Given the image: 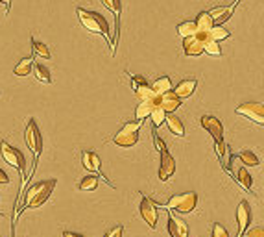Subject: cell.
I'll use <instances>...</instances> for the list:
<instances>
[{
	"instance_id": "cell-21",
	"label": "cell",
	"mask_w": 264,
	"mask_h": 237,
	"mask_svg": "<svg viewBox=\"0 0 264 237\" xmlns=\"http://www.w3.org/2000/svg\"><path fill=\"white\" fill-rule=\"evenodd\" d=\"M165 122L168 124V130L176 135V137H183L185 135V126L183 122H181V119L176 115H167V119H165Z\"/></svg>"
},
{
	"instance_id": "cell-19",
	"label": "cell",
	"mask_w": 264,
	"mask_h": 237,
	"mask_svg": "<svg viewBox=\"0 0 264 237\" xmlns=\"http://www.w3.org/2000/svg\"><path fill=\"white\" fill-rule=\"evenodd\" d=\"M214 148H216V154H218L220 162H222V167H224L227 173H231V148L225 145L224 141L216 143Z\"/></svg>"
},
{
	"instance_id": "cell-9",
	"label": "cell",
	"mask_w": 264,
	"mask_h": 237,
	"mask_svg": "<svg viewBox=\"0 0 264 237\" xmlns=\"http://www.w3.org/2000/svg\"><path fill=\"white\" fill-rule=\"evenodd\" d=\"M236 115H242L249 119L251 122H257L258 126H262L264 124V108L262 104H258V102H247V104H242L236 108Z\"/></svg>"
},
{
	"instance_id": "cell-35",
	"label": "cell",
	"mask_w": 264,
	"mask_h": 237,
	"mask_svg": "<svg viewBox=\"0 0 264 237\" xmlns=\"http://www.w3.org/2000/svg\"><path fill=\"white\" fill-rule=\"evenodd\" d=\"M242 237H264V228L262 226H253L251 230L244 231Z\"/></svg>"
},
{
	"instance_id": "cell-12",
	"label": "cell",
	"mask_w": 264,
	"mask_h": 237,
	"mask_svg": "<svg viewBox=\"0 0 264 237\" xmlns=\"http://www.w3.org/2000/svg\"><path fill=\"white\" fill-rule=\"evenodd\" d=\"M236 222H238V231H236V237H242L244 231L247 230V226L251 222V208L246 200H242L236 208Z\"/></svg>"
},
{
	"instance_id": "cell-30",
	"label": "cell",
	"mask_w": 264,
	"mask_h": 237,
	"mask_svg": "<svg viewBox=\"0 0 264 237\" xmlns=\"http://www.w3.org/2000/svg\"><path fill=\"white\" fill-rule=\"evenodd\" d=\"M135 97L139 99V102H146V100L155 99L157 95L152 91V87L150 86H143V87H139V89H135Z\"/></svg>"
},
{
	"instance_id": "cell-38",
	"label": "cell",
	"mask_w": 264,
	"mask_h": 237,
	"mask_svg": "<svg viewBox=\"0 0 264 237\" xmlns=\"http://www.w3.org/2000/svg\"><path fill=\"white\" fill-rule=\"evenodd\" d=\"M122 233H124V226H116V228H113V230H109L107 233L103 237H122Z\"/></svg>"
},
{
	"instance_id": "cell-25",
	"label": "cell",
	"mask_w": 264,
	"mask_h": 237,
	"mask_svg": "<svg viewBox=\"0 0 264 237\" xmlns=\"http://www.w3.org/2000/svg\"><path fill=\"white\" fill-rule=\"evenodd\" d=\"M236 182L246 189V191H249L251 193V187H253V180H251V176L247 174V171L244 167H240L238 171H236Z\"/></svg>"
},
{
	"instance_id": "cell-11",
	"label": "cell",
	"mask_w": 264,
	"mask_h": 237,
	"mask_svg": "<svg viewBox=\"0 0 264 237\" xmlns=\"http://www.w3.org/2000/svg\"><path fill=\"white\" fill-rule=\"evenodd\" d=\"M139 209H141V217L146 220V224L155 230V226H157V206H155L154 200H150L148 197L141 195V206H139Z\"/></svg>"
},
{
	"instance_id": "cell-10",
	"label": "cell",
	"mask_w": 264,
	"mask_h": 237,
	"mask_svg": "<svg viewBox=\"0 0 264 237\" xmlns=\"http://www.w3.org/2000/svg\"><path fill=\"white\" fill-rule=\"evenodd\" d=\"M209 39V34H194L183 39L185 56H201L203 54V43Z\"/></svg>"
},
{
	"instance_id": "cell-36",
	"label": "cell",
	"mask_w": 264,
	"mask_h": 237,
	"mask_svg": "<svg viewBox=\"0 0 264 237\" xmlns=\"http://www.w3.org/2000/svg\"><path fill=\"white\" fill-rule=\"evenodd\" d=\"M213 237H229V233H227V230H225L222 224L214 222L213 224Z\"/></svg>"
},
{
	"instance_id": "cell-34",
	"label": "cell",
	"mask_w": 264,
	"mask_h": 237,
	"mask_svg": "<svg viewBox=\"0 0 264 237\" xmlns=\"http://www.w3.org/2000/svg\"><path fill=\"white\" fill-rule=\"evenodd\" d=\"M102 4L107 8L116 19H118V15H120V8H122L120 0H102Z\"/></svg>"
},
{
	"instance_id": "cell-3",
	"label": "cell",
	"mask_w": 264,
	"mask_h": 237,
	"mask_svg": "<svg viewBox=\"0 0 264 237\" xmlns=\"http://www.w3.org/2000/svg\"><path fill=\"white\" fill-rule=\"evenodd\" d=\"M155 206H163V208L170 209V211L187 215V213H192L196 209V206H198V195H196L194 191H187V193H181V195H174L168 202L155 204Z\"/></svg>"
},
{
	"instance_id": "cell-6",
	"label": "cell",
	"mask_w": 264,
	"mask_h": 237,
	"mask_svg": "<svg viewBox=\"0 0 264 237\" xmlns=\"http://www.w3.org/2000/svg\"><path fill=\"white\" fill-rule=\"evenodd\" d=\"M143 126V122H127L113 135V143L124 148L135 146L139 143V130Z\"/></svg>"
},
{
	"instance_id": "cell-5",
	"label": "cell",
	"mask_w": 264,
	"mask_h": 237,
	"mask_svg": "<svg viewBox=\"0 0 264 237\" xmlns=\"http://www.w3.org/2000/svg\"><path fill=\"white\" fill-rule=\"evenodd\" d=\"M154 143L157 146V150L161 154V167H159V180L161 182H168V178L176 173V162H174V157L170 156V152L167 150V146H165V141H163L157 133L154 132Z\"/></svg>"
},
{
	"instance_id": "cell-22",
	"label": "cell",
	"mask_w": 264,
	"mask_h": 237,
	"mask_svg": "<svg viewBox=\"0 0 264 237\" xmlns=\"http://www.w3.org/2000/svg\"><path fill=\"white\" fill-rule=\"evenodd\" d=\"M152 91L157 95V97H161L165 93L172 91V80L168 78V76H161V78H157L154 82V86H152Z\"/></svg>"
},
{
	"instance_id": "cell-7",
	"label": "cell",
	"mask_w": 264,
	"mask_h": 237,
	"mask_svg": "<svg viewBox=\"0 0 264 237\" xmlns=\"http://www.w3.org/2000/svg\"><path fill=\"white\" fill-rule=\"evenodd\" d=\"M24 141L32 152H34V160L41 156L43 152V137H41V132H39V126L35 119H30L28 124H26V130H24Z\"/></svg>"
},
{
	"instance_id": "cell-15",
	"label": "cell",
	"mask_w": 264,
	"mask_h": 237,
	"mask_svg": "<svg viewBox=\"0 0 264 237\" xmlns=\"http://www.w3.org/2000/svg\"><path fill=\"white\" fill-rule=\"evenodd\" d=\"M168 233L172 237H189V226L181 219H178L174 213H168Z\"/></svg>"
},
{
	"instance_id": "cell-29",
	"label": "cell",
	"mask_w": 264,
	"mask_h": 237,
	"mask_svg": "<svg viewBox=\"0 0 264 237\" xmlns=\"http://www.w3.org/2000/svg\"><path fill=\"white\" fill-rule=\"evenodd\" d=\"M236 157L240 160L242 165H244V167H257V165H258V157L255 156L253 152H249V150L240 152V154H238V156H236Z\"/></svg>"
},
{
	"instance_id": "cell-41",
	"label": "cell",
	"mask_w": 264,
	"mask_h": 237,
	"mask_svg": "<svg viewBox=\"0 0 264 237\" xmlns=\"http://www.w3.org/2000/svg\"><path fill=\"white\" fill-rule=\"evenodd\" d=\"M0 2H2V4H4L6 8H10V2H12V0H0Z\"/></svg>"
},
{
	"instance_id": "cell-26",
	"label": "cell",
	"mask_w": 264,
	"mask_h": 237,
	"mask_svg": "<svg viewBox=\"0 0 264 237\" xmlns=\"http://www.w3.org/2000/svg\"><path fill=\"white\" fill-rule=\"evenodd\" d=\"M229 35H231V34L224 28V26H216V24H214L213 28L209 30V39H213L214 43H220V41L227 39Z\"/></svg>"
},
{
	"instance_id": "cell-20",
	"label": "cell",
	"mask_w": 264,
	"mask_h": 237,
	"mask_svg": "<svg viewBox=\"0 0 264 237\" xmlns=\"http://www.w3.org/2000/svg\"><path fill=\"white\" fill-rule=\"evenodd\" d=\"M194 24H196V34H209V30L214 26L213 19L209 17V13L207 12H201L200 15H198V19H196Z\"/></svg>"
},
{
	"instance_id": "cell-23",
	"label": "cell",
	"mask_w": 264,
	"mask_h": 237,
	"mask_svg": "<svg viewBox=\"0 0 264 237\" xmlns=\"http://www.w3.org/2000/svg\"><path fill=\"white\" fill-rule=\"evenodd\" d=\"M32 72H34L35 80H39L41 84H52V76H50V70L46 69L45 65H39L35 63L32 67Z\"/></svg>"
},
{
	"instance_id": "cell-13",
	"label": "cell",
	"mask_w": 264,
	"mask_h": 237,
	"mask_svg": "<svg viewBox=\"0 0 264 237\" xmlns=\"http://www.w3.org/2000/svg\"><path fill=\"white\" fill-rule=\"evenodd\" d=\"M201 126L205 128L207 132L213 135L216 143H220V141H224V126H222V122H220L218 119H216V117H213V115H203V117H201Z\"/></svg>"
},
{
	"instance_id": "cell-4",
	"label": "cell",
	"mask_w": 264,
	"mask_h": 237,
	"mask_svg": "<svg viewBox=\"0 0 264 237\" xmlns=\"http://www.w3.org/2000/svg\"><path fill=\"white\" fill-rule=\"evenodd\" d=\"M0 154H2V157H4V162L8 163V165H12L13 169H17L19 174H21V187H23L26 182H28V174H26V160H24L23 152L17 150L15 146L8 145L6 141H2L0 143Z\"/></svg>"
},
{
	"instance_id": "cell-1",
	"label": "cell",
	"mask_w": 264,
	"mask_h": 237,
	"mask_svg": "<svg viewBox=\"0 0 264 237\" xmlns=\"http://www.w3.org/2000/svg\"><path fill=\"white\" fill-rule=\"evenodd\" d=\"M56 184H58L56 180H45V182H39V184L32 185L28 191H26V195H24L23 206L17 209V217L23 213V211H26V209L41 208V206L50 198Z\"/></svg>"
},
{
	"instance_id": "cell-27",
	"label": "cell",
	"mask_w": 264,
	"mask_h": 237,
	"mask_svg": "<svg viewBox=\"0 0 264 237\" xmlns=\"http://www.w3.org/2000/svg\"><path fill=\"white\" fill-rule=\"evenodd\" d=\"M32 50H34V56H41V58H45V59L52 58V54H50V50H48V46H46L45 43H41V41L32 39Z\"/></svg>"
},
{
	"instance_id": "cell-14",
	"label": "cell",
	"mask_w": 264,
	"mask_h": 237,
	"mask_svg": "<svg viewBox=\"0 0 264 237\" xmlns=\"http://www.w3.org/2000/svg\"><path fill=\"white\" fill-rule=\"evenodd\" d=\"M238 2H240V0H235L229 8L227 6L213 8L211 12H207V13H209V17L213 19V23H216V26H222L225 21H229L231 19V15H233V12H235V8L238 6Z\"/></svg>"
},
{
	"instance_id": "cell-16",
	"label": "cell",
	"mask_w": 264,
	"mask_h": 237,
	"mask_svg": "<svg viewBox=\"0 0 264 237\" xmlns=\"http://www.w3.org/2000/svg\"><path fill=\"white\" fill-rule=\"evenodd\" d=\"M179 106H181V100L174 95V91H168V93H165V95H161L159 97V108H161L167 115H172L174 111L178 110Z\"/></svg>"
},
{
	"instance_id": "cell-37",
	"label": "cell",
	"mask_w": 264,
	"mask_h": 237,
	"mask_svg": "<svg viewBox=\"0 0 264 237\" xmlns=\"http://www.w3.org/2000/svg\"><path fill=\"white\" fill-rule=\"evenodd\" d=\"M129 76H131V87H133V91H135V89H139V87H143V86H148L143 76H139V74H129Z\"/></svg>"
},
{
	"instance_id": "cell-33",
	"label": "cell",
	"mask_w": 264,
	"mask_h": 237,
	"mask_svg": "<svg viewBox=\"0 0 264 237\" xmlns=\"http://www.w3.org/2000/svg\"><path fill=\"white\" fill-rule=\"evenodd\" d=\"M78 187H80L81 191H94L98 187V178L96 176H85V178L80 182Z\"/></svg>"
},
{
	"instance_id": "cell-18",
	"label": "cell",
	"mask_w": 264,
	"mask_h": 237,
	"mask_svg": "<svg viewBox=\"0 0 264 237\" xmlns=\"http://www.w3.org/2000/svg\"><path fill=\"white\" fill-rule=\"evenodd\" d=\"M196 86H198V80H183L179 82L178 87L172 89V91L179 100H183V99H189L190 95L196 91Z\"/></svg>"
},
{
	"instance_id": "cell-28",
	"label": "cell",
	"mask_w": 264,
	"mask_h": 237,
	"mask_svg": "<svg viewBox=\"0 0 264 237\" xmlns=\"http://www.w3.org/2000/svg\"><path fill=\"white\" fill-rule=\"evenodd\" d=\"M176 32H178V35H181V37H190V35L196 34V24L192 23V21H185V23L178 24V28H176Z\"/></svg>"
},
{
	"instance_id": "cell-39",
	"label": "cell",
	"mask_w": 264,
	"mask_h": 237,
	"mask_svg": "<svg viewBox=\"0 0 264 237\" xmlns=\"http://www.w3.org/2000/svg\"><path fill=\"white\" fill-rule=\"evenodd\" d=\"M0 184H10V178H8V174L0 169Z\"/></svg>"
},
{
	"instance_id": "cell-32",
	"label": "cell",
	"mask_w": 264,
	"mask_h": 237,
	"mask_svg": "<svg viewBox=\"0 0 264 237\" xmlns=\"http://www.w3.org/2000/svg\"><path fill=\"white\" fill-rule=\"evenodd\" d=\"M203 52H207L209 56H222V48H220L218 43H214L213 39H207L205 43H203Z\"/></svg>"
},
{
	"instance_id": "cell-17",
	"label": "cell",
	"mask_w": 264,
	"mask_h": 237,
	"mask_svg": "<svg viewBox=\"0 0 264 237\" xmlns=\"http://www.w3.org/2000/svg\"><path fill=\"white\" fill-rule=\"evenodd\" d=\"M159 106V97H155L152 100H146V102H139L137 110H135V117H137V122H143L144 119H148L152 115L154 108Z\"/></svg>"
},
{
	"instance_id": "cell-31",
	"label": "cell",
	"mask_w": 264,
	"mask_h": 237,
	"mask_svg": "<svg viewBox=\"0 0 264 237\" xmlns=\"http://www.w3.org/2000/svg\"><path fill=\"white\" fill-rule=\"evenodd\" d=\"M152 124H154V130L155 128H159V126H163L165 124V119H167V113L157 106V108H154V111H152Z\"/></svg>"
},
{
	"instance_id": "cell-24",
	"label": "cell",
	"mask_w": 264,
	"mask_h": 237,
	"mask_svg": "<svg viewBox=\"0 0 264 237\" xmlns=\"http://www.w3.org/2000/svg\"><path fill=\"white\" fill-rule=\"evenodd\" d=\"M32 67H34V58H26V59H21L17 65H15V76H28L32 74Z\"/></svg>"
},
{
	"instance_id": "cell-2",
	"label": "cell",
	"mask_w": 264,
	"mask_h": 237,
	"mask_svg": "<svg viewBox=\"0 0 264 237\" xmlns=\"http://www.w3.org/2000/svg\"><path fill=\"white\" fill-rule=\"evenodd\" d=\"M78 19H80L81 26L92 34H100L103 35L107 43L111 41V35H109V24L107 21L100 15V13H94V12H89V10H78Z\"/></svg>"
},
{
	"instance_id": "cell-40",
	"label": "cell",
	"mask_w": 264,
	"mask_h": 237,
	"mask_svg": "<svg viewBox=\"0 0 264 237\" xmlns=\"http://www.w3.org/2000/svg\"><path fill=\"white\" fill-rule=\"evenodd\" d=\"M63 237H83L80 233H74V231H63Z\"/></svg>"
},
{
	"instance_id": "cell-8",
	"label": "cell",
	"mask_w": 264,
	"mask_h": 237,
	"mask_svg": "<svg viewBox=\"0 0 264 237\" xmlns=\"http://www.w3.org/2000/svg\"><path fill=\"white\" fill-rule=\"evenodd\" d=\"M81 160H83V167L87 169V171H91V173H94V176L96 178H100V180H103L105 184L109 185V187H113V189H116V185L111 182L105 174H103V171H102V165H100V157L94 154V152H89V150H85L83 154H81Z\"/></svg>"
}]
</instances>
